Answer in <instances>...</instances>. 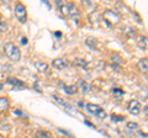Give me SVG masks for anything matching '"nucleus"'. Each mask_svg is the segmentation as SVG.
Listing matches in <instances>:
<instances>
[{"instance_id":"f257e3e1","label":"nucleus","mask_w":148,"mask_h":138,"mask_svg":"<svg viewBox=\"0 0 148 138\" xmlns=\"http://www.w3.org/2000/svg\"><path fill=\"white\" fill-rule=\"evenodd\" d=\"M3 52L5 53L8 58H10L12 62H18L21 58V51L15 43L8 42L3 46Z\"/></svg>"},{"instance_id":"f03ea898","label":"nucleus","mask_w":148,"mask_h":138,"mask_svg":"<svg viewBox=\"0 0 148 138\" xmlns=\"http://www.w3.org/2000/svg\"><path fill=\"white\" fill-rule=\"evenodd\" d=\"M15 16L16 19L21 22V24H25L26 20H27V11H26V6L24 5L22 3H17L15 5Z\"/></svg>"},{"instance_id":"7ed1b4c3","label":"nucleus","mask_w":148,"mask_h":138,"mask_svg":"<svg viewBox=\"0 0 148 138\" xmlns=\"http://www.w3.org/2000/svg\"><path fill=\"white\" fill-rule=\"evenodd\" d=\"M59 11H61L63 16H71V17H74L79 14L78 8L74 4H63L62 6H59Z\"/></svg>"},{"instance_id":"20e7f679","label":"nucleus","mask_w":148,"mask_h":138,"mask_svg":"<svg viewBox=\"0 0 148 138\" xmlns=\"http://www.w3.org/2000/svg\"><path fill=\"white\" fill-rule=\"evenodd\" d=\"M86 110L89 111L90 113L92 115H95L96 117H99V118H105L106 117V112H105V110L99 106V105H95V104H88L86 105Z\"/></svg>"},{"instance_id":"39448f33","label":"nucleus","mask_w":148,"mask_h":138,"mask_svg":"<svg viewBox=\"0 0 148 138\" xmlns=\"http://www.w3.org/2000/svg\"><path fill=\"white\" fill-rule=\"evenodd\" d=\"M104 20H105V22L109 26L112 25V24H117L119 20H120V15H119L117 12H114V11H111V10H108V11L104 12Z\"/></svg>"},{"instance_id":"423d86ee","label":"nucleus","mask_w":148,"mask_h":138,"mask_svg":"<svg viewBox=\"0 0 148 138\" xmlns=\"http://www.w3.org/2000/svg\"><path fill=\"white\" fill-rule=\"evenodd\" d=\"M127 110L131 115H138L141 112V104L137 100H131L127 105Z\"/></svg>"},{"instance_id":"0eeeda50","label":"nucleus","mask_w":148,"mask_h":138,"mask_svg":"<svg viewBox=\"0 0 148 138\" xmlns=\"http://www.w3.org/2000/svg\"><path fill=\"white\" fill-rule=\"evenodd\" d=\"M52 66H53L56 69H58V70H62V69H64V68L68 67V62H67L64 58H56V59H53Z\"/></svg>"},{"instance_id":"6e6552de","label":"nucleus","mask_w":148,"mask_h":138,"mask_svg":"<svg viewBox=\"0 0 148 138\" xmlns=\"http://www.w3.org/2000/svg\"><path fill=\"white\" fill-rule=\"evenodd\" d=\"M34 66H35V68L37 69V70L41 72V73H45V72H47V70H48V64L46 63V62L37 61V62L34 63Z\"/></svg>"},{"instance_id":"1a4fd4ad","label":"nucleus","mask_w":148,"mask_h":138,"mask_svg":"<svg viewBox=\"0 0 148 138\" xmlns=\"http://www.w3.org/2000/svg\"><path fill=\"white\" fill-rule=\"evenodd\" d=\"M9 107H10V102H9V100L6 98L0 96V113L5 112L6 110H9Z\"/></svg>"},{"instance_id":"9d476101","label":"nucleus","mask_w":148,"mask_h":138,"mask_svg":"<svg viewBox=\"0 0 148 138\" xmlns=\"http://www.w3.org/2000/svg\"><path fill=\"white\" fill-rule=\"evenodd\" d=\"M8 83L9 84H12L14 86H17V88H26V84L24 81L16 79V78H9L8 79Z\"/></svg>"},{"instance_id":"9b49d317","label":"nucleus","mask_w":148,"mask_h":138,"mask_svg":"<svg viewBox=\"0 0 148 138\" xmlns=\"http://www.w3.org/2000/svg\"><path fill=\"white\" fill-rule=\"evenodd\" d=\"M79 86H80V90H82V93H83V94H86L88 91L90 90V85L88 84L86 81H84V80H80Z\"/></svg>"},{"instance_id":"f8f14e48","label":"nucleus","mask_w":148,"mask_h":138,"mask_svg":"<svg viewBox=\"0 0 148 138\" xmlns=\"http://www.w3.org/2000/svg\"><path fill=\"white\" fill-rule=\"evenodd\" d=\"M138 67H140V69L142 72H147L148 69V62H147V58H142L140 62H138Z\"/></svg>"},{"instance_id":"ddd939ff","label":"nucleus","mask_w":148,"mask_h":138,"mask_svg":"<svg viewBox=\"0 0 148 138\" xmlns=\"http://www.w3.org/2000/svg\"><path fill=\"white\" fill-rule=\"evenodd\" d=\"M36 138H53V137L47 131H37L36 132Z\"/></svg>"},{"instance_id":"4468645a","label":"nucleus","mask_w":148,"mask_h":138,"mask_svg":"<svg viewBox=\"0 0 148 138\" xmlns=\"http://www.w3.org/2000/svg\"><path fill=\"white\" fill-rule=\"evenodd\" d=\"M63 88H64V91H66L68 95H74V94L77 93V86L75 85H71V86L64 85Z\"/></svg>"},{"instance_id":"2eb2a0df","label":"nucleus","mask_w":148,"mask_h":138,"mask_svg":"<svg viewBox=\"0 0 148 138\" xmlns=\"http://www.w3.org/2000/svg\"><path fill=\"white\" fill-rule=\"evenodd\" d=\"M138 47L141 49H147V36H141L138 41Z\"/></svg>"},{"instance_id":"dca6fc26","label":"nucleus","mask_w":148,"mask_h":138,"mask_svg":"<svg viewBox=\"0 0 148 138\" xmlns=\"http://www.w3.org/2000/svg\"><path fill=\"white\" fill-rule=\"evenodd\" d=\"M126 127L130 128V130H138V123L137 122H127Z\"/></svg>"},{"instance_id":"f3484780","label":"nucleus","mask_w":148,"mask_h":138,"mask_svg":"<svg viewBox=\"0 0 148 138\" xmlns=\"http://www.w3.org/2000/svg\"><path fill=\"white\" fill-rule=\"evenodd\" d=\"M74 64L75 66H80V67H86V62L85 61H83V59H74Z\"/></svg>"},{"instance_id":"a211bd4d","label":"nucleus","mask_w":148,"mask_h":138,"mask_svg":"<svg viewBox=\"0 0 148 138\" xmlns=\"http://www.w3.org/2000/svg\"><path fill=\"white\" fill-rule=\"evenodd\" d=\"M112 62H115V63H119V64H122V63H123L122 58L120 57L119 54H114V56H112Z\"/></svg>"},{"instance_id":"6ab92c4d","label":"nucleus","mask_w":148,"mask_h":138,"mask_svg":"<svg viewBox=\"0 0 148 138\" xmlns=\"http://www.w3.org/2000/svg\"><path fill=\"white\" fill-rule=\"evenodd\" d=\"M8 30V25L5 21H0V32H6Z\"/></svg>"},{"instance_id":"aec40b11","label":"nucleus","mask_w":148,"mask_h":138,"mask_svg":"<svg viewBox=\"0 0 148 138\" xmlns=\"http://www.w3.org/2000/svg\"><path fill=\"white\" fill-rule=\"evenodd\" d=\"M112 121H122V120H125V117L122 116H116V115H112Z\"/></svg>"},{"instance_id":"412c9836","label":"nucleus","mask_w":148,"mask_h":138,"mask_svg":"<svg viewBox=\"0 0 148 138\" xmlns=\"http://www.w3.org/2000/svg\"><path fill=\"white\" fill-rule=\"evenodd\" d=\"M112 93L114 94H120V95H123V91L121 89H112Z\"/></svg>"},{"instance_id":"4be33fe9","label":"nucleus","mask_w":148,"mask_h":138,"mask_svg":"<svg viewBox=\"0 0 148 138\" xmlns=\"http://www.w3.org/2000/svg\"><path fill=\"white\" fill-rule=\"evenodd\" d=\"M21 43H22V44H27V43H29V41H27L26 37H22V38H21Z\"/></svg>"},{"instance_id":"5701e85b","label":"nucleus","mask_w":148,"mask_h":138,"mask_svg":"<svg viewBox=\"0 0 148 138\" xmlns=\"http://www.w3.org/2000/svg\"><path fill=\"white\" fill-rule=\"evenodd\" d=\"M56 4H57L58 6H62L63 4H64V1H62V0H57V1H56Z\"/></svg>"},{"instance_id":"b1692460","label":"nucleus","mask_w":148,"mask_h":138,"mask_svg":"<svg viewBox=\"0 0 148 138\" xmlns=\"http://www.w3.org/2000/svg\"><path fill=\"white\" fill-rule=\"evenodd\" d=\"M14 113H16V115H22V112L18 111V110H15V111H14Z\"/></svg>"},{"instance_id":"393cba45","label":"nucleus","mask_w":148,"mask_h":138,"mask_svg":"<svg viewBox=\"0 0 148 138\" xmlns=\"http://www.w3.org/2000/svg\"><path fill=\"white\" fill-rule=\"evenodd\" d=\"M145 115H146V117H147V106L145 107Z\"/></svg>"},{"instance_id":"a878e982","label":"nucleus","mask_w":148,"mask_h":138,"mask_svg":"<svg viewBox=\"0 0 148 138\" xmlns=\"http://www.w3.org/2000/svg\"><path fill=\"white\" fill-rule=\"evenodd\" d=\"M0 89H3V84H0Z\"/></svg>"},{"instance_id":"bb28decb","label":"nucleus","mask_w":148,"mask_h":138,"mask_svg":"<svg viewBox=\"0 0 148 138\" xmlns=\"http://www.w3.org/2000/svg\"><path fill=\"white\" fill-rule=\"evenodd\" d=\"M0 19H1V15H0Z\"/></svg>"}]
</instances>
